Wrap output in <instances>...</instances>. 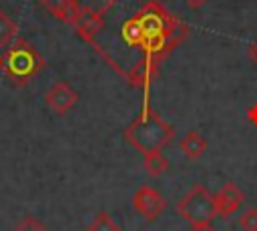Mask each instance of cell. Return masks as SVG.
Returning a JSON list of instances; mask_svg holds the SVG:
<instances>
[{"mask_svg":"<svg viewBox=\"0 0 257 231\" xmlns=\"http://www.w3.org/2000/svg\"><path fill=\"white\" fill-rule=\"evenodd\" d=\"M189 231H217V229L213 227V221H207V223H191Z\"/></svg>","mask_w":257,"mask_h":231,"instance_id":"cell-15","label":"cell"},{"mask_svg":"<svg viewBox=\"0 0 257 231\" xmlns=\"http://www.w3.org/2000/svg\"><path fill=\"white\" fill-rule=\"evenodd\" d=\"M253 2H255V4H257V0H253Z\"/></svg>","mask_w":257,"mask_h":231,"instance_id":"cell-18","label":"cell"},{"mask_svg":"<svg viewBox=\"0 0 257 231\" xmlns=\"http://www.w3.org/2000/svg\"><path fill=\"white\" fill-rule=\"evenodd\" d=\"M143 167L151 177H161V175H165L169 171V159L163 155V151L149 153L143 159Z\"/></svg>","mask_w":257,"mask_h":231,"instance_id":"cell-10","label":"cell"},{"mask_svg":"<svg viewBox=\"0 0 257 231\" xmlns=\"http://www.w3.org/2000/svg\"><path fill=\"white\" fill-rule=\"evenodd\" d=\"M98 16L90 46L131 86L145 90L147 104L161 64L187 38L189 26L161 0H106Z\"/></svg>","mask_w":257,"mask_h":231,"instance_id":"cell-1","label":"cell"},{"mask_svg":"<svg viewBox=\"0 0 257 231\" xmlns=\"http://www.w3.org/2000/svg\"><path fill=\"white\" fill-rule=\"evenodd\" d=\"M44 64L42 54L26 38H16L0 54V72L12 82V86H26Z\"/></svg>","mask_w":257,"mask_h":231,"instance_id":"cell-3","label":"cell"},{"mask_svg":"<svg viewBox=\"0 0 257 231\" xmlns=\"http://www.w3.org/2000/svg\"><path fill=\"white\" fill-rule=\"evenodd\" d=\"M249 58H251V62L257 66V40H253L251 46H249Z\"/></svg>","mask_w":257,"mask_h":231,"instance_id":"cell-17","label":"cell"},{"mask_svg":"<svg viewBox=\"0 0 257 231\" xmlns=\"http://www.w3.org/2000/svg\"><path fill=\"white\" fill-rule=\"evenodd\" d=\"M177 213L189 223H207L219 217L213 193H209V189L201 183L183 195V199L177 203Z\"/></svg>","mask_w":257,"mask_h":231,"instance_id":"cell-4","label":"cell"},{"mask_svg":"<svg viewBox=\"0 0 257 231\" xmlns=\"http://www.w3.org/2000/svg\"><path fill=\"white\" fill-rule=\"evenodd\" d=\"M12 231H50L42 221H38L36 217H32V215H28V217H24Z\"/></svg>","mask_w":257,"mask_h":231,"instance_id":"cell-13","label":"cell"},{"mask_svg":"<svg viewBox=\"0 0 257 231\" xmlns=\"http://www.w3.org/2000/svg\"><path fill=\"white\" fill-rule=\"evenodd\" d=\"M239 227L243 231H257V209H247L239 217Z\"/></svg>","mask_w":257,"mask_h":231,"instance_id":"cell-14","label":"cell"},{"mask_svg":"<svg viewBox=\"0 0 257 231\" xmlns=\"http://www.w3.org/2000/svg\"><path fill=\"white\" fill-rule=\"evenodd\" d=\"M133 207L145 221H157L167 209V199L157 189L143 185L133 195Z\"/></svg>","mask_w":257,"mask_h":231,"instance_id":"cell-5","label":"cell"},{"mask_svg":"<svg viewBox=\"0 0 257 231\" xmlns=\"http://www.w3.org/2000/svg\"><path fill=\"white\" fill-rule=\"evenodd\" d=\"M175 137L173 127L147 104H143L141 114L124 129V139L143 155L163 151Z\"/></svg>","mask_w":257,"mask_h":231,"instance_id":"cell-2","label":"cell"},{"mask_svg":"<svg viewBox=\"0 0 257 231\" xmlns=\"http://www.w3.org/2000/svg\"><path fill=\"white\" fill-rule=\"evenodd\" d=\"M18 36V24L0 8V50L10 46Z\"/></svg>","mask_w":257,"mask_h":231,"instance_id":"cell-11","label":"cell"},{"mask_svg":"<svg viewBox=\"0 0 257 231\" xmlns=\"http://www.w3.org/2000/svg\"><path fill=\"white\" fill-rule=\"evenodd\" d=\"M50 16H54L56 20L74 26L82 14V4L80 0H36Z\"/></svg>","mask_w":257,"mask_h":231,"instance_id":"cell-8","label":"cell"},{"mask_svg":"<svg viewBox=\"0 0 257 231\" xmlns=\"http://www.w3.org/2000/svg\"><path fill=\"white\" fill-rule=\"evenodd\" d=\"M44 102H46V106L54 112V114H58V117H62V114H66L70 108H74L76 106V102H78V92L68 84V82H54L46 92H44Z\"/></svg>","mask_w":257,"mask_h":231,"instance_id":"cell-6","label":"cell"},{"mask_svg":"<svg viewBox=\"0 0 257 231\" xmlns=\"http://www.w3.org/2000/svg\"><path fill=\"white\" fill-rule=\"evenodd\" d=\"M179 147H181V151H183L189 159H197V157H201V155L205 153L207 141H205V137H203L199 131H189V133L181 139Z\"/></svg>","mask_w":257,"mask_h":231,"instance_id":"cell-9","label":"cell"},{"mask_svg":"<svg viewBox=\"0 0 257 231\" xmlns=\"http://www.w3.org/2000/svg\"><path fill=\"white\" fill-rule=\"evenodd\" d=\"M207 2H209V0H185V4H187L191 10H199V8H203Z\"/></svg>","mask_w":257,"mask_h":231,"instance_id":"cell-16","label":"cell"},{"mask_svg":"<svg viewBox=\"0 0 257 231\" xmlns=\"http://www.w3.org/2000/svg\"><path fill=\"white\" fill-rule=\"evenodd\" d=\"M213 199H215L217 215L227 219V217H231L241 207V203L245 201V195H243V191L233 181H227L225 185L219 187L217 193H213Z\"/></svg>","mask_w":257,"mask_h":231,"instance_id":"cell-7","label":"cell"},{"mask_svg":"<svg viewBox=\"0 0 257 231\" xmlns=\"http://www.w3.org/2000/svg\"><path fill=\"white\" fill-rule=\"evenodd\" d=\"M86 231H120V225L106 211H98Z\"/></svg>","mask_w":257,"mask_h":231,"instance_id":"cell-12","label":"cell"}]
</instances>
